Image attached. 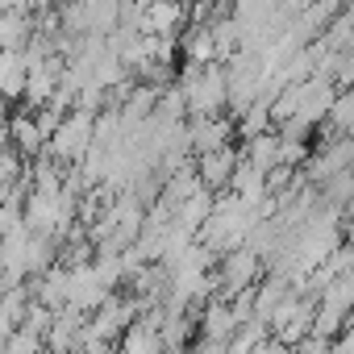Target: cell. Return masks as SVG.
I'll use <instances>...</instances> for the list:
<instances>
[{
  "label": "cell",
  "instance_id": "obj_1",
  "mask_svg": "<svg viewBox=\"0 0 354 354\" xmlns=\"http://www.w3.org/2000/svg\"><path fill=\"white\" fill-rule=\"evenodd\" d=\"M184 113L192 117H217L225 109V67L221 63H205V67H192L188 63V75H184Z\"/></svg>",
  "mask_w": 354,
  "mask_h": 354
},
{
  "label": "cell",
  "instance_id": "obj_2",
  "mask_svg": "<svg viewBox=\"0 0 354 354\" xmlns=\"http://www.w3.org/2000/svg\"><path fill=\"white\" fill-rule=\"evenodd\" d=\"M88 146H92V113L71 109V113H63L59 125L50 129L42 154H46V158H59V162H80V158L88 154Z\"/></svg>",
  "mask_w": 354,
  "mask_h": 354
},
{
  "label": "cell",
  "instance_id": "obj_3",
  "mask_svg": "<svg viewBox=\"0 0 354 354\" xmlns=\"http://www.w3.org/2000/svg\"><path fill=\"white\" fill-rule=\"evenodd\" d=\"M234 167H238V150H234V146H217V150H205V154H201V167H192V171H196L201 188L213 192V188L230 184Z\"/></svg>",
  "mask_w": 354,
  "mask_h": 354
},
{
  "label": "cell",
  "instance_id": "obj_4",
  "mask_svg": "<svg viewBox=\"0 0 354 354\" xmlns=\"http://www.w3.org/2000/svg\"><path fill=\"white\" fill-rule=\"evenodd\" d=\"M221 279H225V292H246V288H254V279H259V254H254L250 246L225 250Z\"/></svg>",
  "mask_w": 354,
  "mask_h": 354
},
{
  "label": "cell",
  "instance_id": "obj_5",
  "mask_svg": "<svg viewBox=\"0 0 354 354\" xmlns=\"http://www.w3.org/2000/svg\"><path fill=\"white\" fill-rule=\"evenodd\" d=\"M230 133H234V121H225L221 113H217V117H192V125H188V146H192L196 154H205V150L230 146Z\"/></svg>",
  "mask_w": 354,
  "mask_h": 354
},
{
  "label": "cell",
  "instance_id": "obj_6",
  "mask_svg": "<svg viewBox=\"0 0 354 354\" xmlns=\"http://www.w3.org/2000/svg\"><path fill=\"white\" fill-rule=\"evenodd\" d=\"M34 30V17L26 9H0V50H26Z\"/></svg>",
  "mask_w": 354,
  "mask_h": 354
},
{
  "label": "cell",
  "instance_id": "obj_7",
  "mask_svg": "<svg viewBox=\"0 0 354 354\" xmlns=\"http://www.w3.org/2000/svg\"><path fill=\"white\" fill-rule=\"evenodd\" d=\"M5 129H9V146H13V150H21V154H42L46 133L38 129V121H34L30 113L9 117V121H5Z\"/></svg>",
  "mask_w": 354,
  "mask_h": 354
},
{
  "label": "cell",
  "instance_id": "obj_8",
  "mask_svg": "<svg viewBox=\"0 0 354 354\" xmlns=\"http://www.w3.org/2000/svg\"><path fill=\"white\" fill-rule=\"evenodd\" d=\"M26 75H30V67H26L21 50H0V96L17 100L26 92Z\"/></svg>",
  "mask_w": 354,
  "mask_h": 354
},
{
  "label": "cell",
  "instance_id": "obj_9",
  "mask_svg": "<svg viewBox=\"0 0 354 354\" xmlns=\"http://www.w3.org/2000/svg\"><path fill=\"white\" fill-rule=\"evenodd\" d=\"M234 329H238V321H234V313H230V304H213L209 313H205V337L209 342H230L234 337Z\"/></svg>",
  "mask_w": 354,
  "mask_h": 354
},
{
  "label": "cell",
  "instance_id": "obj_10",
  "mask_svg": "<svg viewBox=\"0 0 354 354\" xmlns=\"http://www.w3.org/2000/svg\"><path fill=\"white\" fill-rule=\"evenodd\" d=\"M325 121L346 138V129H350V121H354V100H350V92H333V100H329V109H325Z\"/></svg>",
  "mask_w": 354,
  "mask_h": 354
},
{
  "label": "cell",
  "instance_id": "obj_11",
  "mask_svg": "<svg viewBox=\"0 0 354 354\" xmlns=\"http://www.w3.org/2000/svg\"><path fill=\"white\" fill-rule=\"evenodd\" d=\"M325 346H329L325 337H313V333H308V337L296 342V354H325Z\"/></svg>",
  "mask_w": 354,
  "mask_h": 354
},
{
  "label": "cell",
  "instance_id": "obj_12",
  "mask_svg": "<svg viewBox=\"0 0 354 354\" xmlns=\"http://www.w3.org/2000/svg\"><path fill=\"white\" fill-rule=\"evenodd\" d=\"M5 121H9V100L0 96V125H5Z\"/></svg>",
  "mask_w": 354,
  "mask_h": 354
}]
</instances>
